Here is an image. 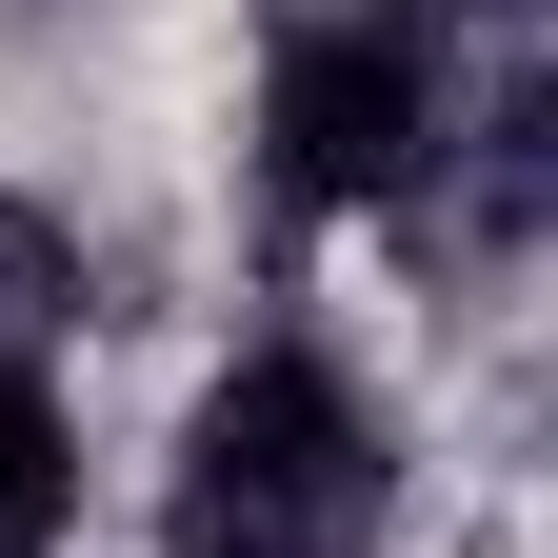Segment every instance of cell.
<instances>
[{
  "mask_svg": "<svg viewBox=\"0 0 558 558\" xmlns=\"http://www.w3.org/2000/svg\"><path fill=\"white\" fill-rule=\"evenodd\" d=\"M399 519V439L379 399L319 360V339H240L180 418V478H160V558H379Z\"/></svg>",
  "mask_w": 558,
  "mask_h": 558,
  "instance_id": "1",
  "label": "cell"
},
{
  "mask_svg": "<svg viewBox=\"0 0 558 558\" xmlns=\"http://www.w3.org/2000/svg\"><path fill=\"white\" fill-rule=\"evenodd\" d=\"M259 180H279V220H399L439 180V21L418 0H279Z\"/></svg>",
  "mask_w": 558,
  "mask_h": 558,
  "instance_id": "2",
  "label": "cell"
},
{
  "mask_svg": "<svg viewBox=\"0 0 558 558\" xmlns=\"http://www.w3.org/2000/svg\"><path fill=\"white\" fill-rule=\"evenodd\" d=\"M81 538V399L60 360H0V558H60Z\"/></svg>",
  "mask_w": 558,
  "mask_h": 558,
  "instance_id": "3",
  "label": "cell"
},
{
  "mask_svg": "<svg viewBox=\"0 0 558 558\" xmlns=\"http://www.w3.org/2000/svg\"><path fill=\"white\" fill-rule=\"evenodd\" d=\"M60 319H81V240L0 180V360H60Z\"/></svg>",
  "mask_w": 558,
  "mask_h": 558,
  "instance_id": "4",
  "label": "cell"
}]
</instances>
